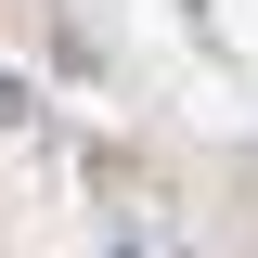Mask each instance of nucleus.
Wrapping results in <instances>:
<instances>
[{"label":"nucleus","instance_id":"1","mask_svg":"<svg viewBox=\"0 0 258 258\" xmlns=\"http://www.w3.org/2000/svg\"><path fill=\"white\" fill-rule=\"evenodd\" d=\"M26 116H39V91H26V78H0V142H13Z\"/></svg>","mask_w":258,"mask_h":258}]
</instances>
